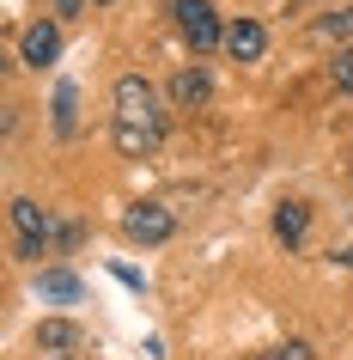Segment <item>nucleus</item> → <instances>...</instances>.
I'll list each match as a JSON object with an SVG mask.
<instances>
[{
    "mask_svg": "<svg viewBox=\"0 0 353 360\" xmlns=\"http://www.w3.org/2000/svg\"><path fill=\"white\" fill-rule=\"evenodd\" d=\"M207 98H213V79H207L201 68L171 74V104H177V110H207Z\"/></svg>",
    "mask_w": 353,
    "mask_h": 360,
    "instance_id": "obj_5",
    "label": "nucleus"
},
{
    "mask_svg": "<svg viewBox=\"0 0 353 360\" xmlns=\"http://www.w3.org/2000/svg\"><path fill=\"white\" fill-rule=\"evenodd\" d=\"M55 360H67V354H55Z\"/></svg>",
    "mask_w": 353,
    "mask_h": 360,
    "instance_id": "obj_17",
    "label": "nucleus"
},
{
    "mask_svg": "<svg viewBox=\"0 0 353 360\" xmlns=\"http://www.w3.org/2000/svg\"><path fill=\"white\" fill-rule=\"evenodd\" d=\"M74 129H79V92L61 86L55 92V134H74Z\"/></svg>",
    "mask_w": 353,
    "mask_h": 360,
    "instance_id": "obj_10",
    "label": "nucleus"
},
{
    "mask_svg": "<svg viewBox=\"0 0 353 360\" xmlns=\"http://www.w3.org/2000/svg\"><path fill=\"white\" fill-rule=\"evenodd\" d=\"M305 226H311V208H305V202H280V208H274V238H280V245H298Z\"/></svg>",
    "mask_w": 353,
    "mask_h": 360,
    "instance_id": "obj_8",
    "label": "nucleus"
},
{
    "mask_svg": "<svg viewBox=\"0 0 353 360\" xmlns=\"http://www.w3.org/2000/svg\"><path fill=\"white\" fill-rule=\"evenodd\" d=\"M122 232H128L134 245H165L171 232H177V220H171V208H159V202H134V208L122 214Z\"/></svg>",
    "mask_w": 353,
    "mask_h": 360,
    "instance_id": "obj_3",
    "label": "nucleus"
},
{
    "mask_svg": "<svg viewBox=\"0 0 353 360\" xmlns=\"http://www.w3.org/2000/svg\"><path fill=\"white\" fill-rule=\"evenodd\" d=\"M43 293H49V300H79V275H67V269H49V275H43Z\"/></svg>",
    "mask_w": 353,
    "mask_h": 360,
    "instance_id": "obj_11",
    "label": "nucleus"
},
{
    "mask_svg": "<svg viewBox=\"0 0 353 360\" xmlns=\"http://www.w3.org/2000/svg\"><path fill=\"white\" fill-rule=\"evenodd\" d=\"M335 86H341V92H353V49H341V56H335Z\"/></svg>",
    "mask_w": 353,
    "mask_h": 360,
    "instance_id": "obj_13",
    "label": "nucleus"
},
{
    "mask_svg": "<svg viewBox=\"0 0 353 360\" xmlns=\"http://www.w3.org/2000/svg\"><path fill=\"white\" fill-rule=\"evenodd\" d=\"M13 226H19V257H43V245H49V208H37V202H13Z\"/></svg>",
    "mask_w": 353,
    "mask_h": 360,
    "instance_id": "obj_4",
    "label": "nucleus"
},
{
    "mask_svg": "<svg viewBox=\"0 0 353 360\" xmlns=\"http://www.w3.org/2000/svg\"><path fill=\"white\" fill-rule=\"evenodd\" d=\"M159 141H165V116H159L152 86L140 74H122L116 79V147L128 153V159H140V153H152Z\"/></svg>",
    "mask_w": 353,
    "mask_h": 360,
    "instance_id": "obj_1",
    "label": "nucleus"
},
{
    "mask_svg": "<svg viewBox=\"0 0 353 360\" xmlns=\"http://www.w3.org/2000/svg\"><path fill=\"white\" fill-rule=\"evenodd\" d=\"M86 6H92V0H55V13H61V19H79Z\"/></svg>",
    "mask_w": 353,
    "mask_h": 360,
    "instance_id": "obj_15",
    "label": "nucleus"
},
{
    "mask_svg": "<svg viewBox=\"0 0 353 360\" xmlns=\"http://www.w3.org/2000/svg\"><path fill=\"white\" fill-rule=\"evenodd\" d=\"M171 13H177V25H183V37H189V49H220L225 43V25L213 19V6H207V0H177V6H171Z\"/></svg>",
    "mask_w": 353,
    "mask_h": 360,
    "instance_id": "obj_2",
    "label": "nucleus"
},
{
    "mask_svg": "<svg viewBox=\"0 0 353 360\" xmlns=\"http://www.w3.org/2000/svg\"><path fill=\"white\" fill-rule=\"evenodd\" d=\"M74 342H79V330H74L67 318H49V323H37V348H55V354H61V348H74Z\"/></svg>",
    "mask_w": 353,
    "mask_h": 360,
    "instance_id": "obj_9",
    "label": "nucleus"
},
{
    "mask_svg": "<svg viewBox=\"0 0 353 360\" xmlns=\"http://www.w3.org/2000/svg\"><path fill=\"white\" fill-rule=\"evenodd\" d=\"M341 263H347V269H353V250H341Z\"/></svg>",
    "mask_w": 353,
    "mask_h": 360,
    "instance_id": "obj_16",
    "label": "nucleus"
},
{
    "mask_svg": "<svg viewBox=\"0 0 353 360\" xmlns=\"http://www.w3.org/2000/svg\"><path fill=\"white\" fill-rule=\"evenodd\" d=\"M323 37H353V6H341V13H329V19L317 25Z\"/></svg>",
    "mask_w": 353,
    "mask_h": 360,
    "instance_id": "obj_12",
    "label": "nucleus"
},
{
    "mask_svg": "<svg viewBox=\"0 0 353 360\" xmlns=\"http://www.w3.org/2000/svg\"><path fill=\"white\" fill-rule=\"evenodd\" d=\"M262 360H311V348H298V342H293V348H274V354H262Z\"/></svg>",
    "mask_w": 353,
    "mask_h": 360,
    "instance_id": "obj_14",
    "label": "nucleus"
},
{
    "mask_svg": "<svg viewBox=\"0 0 353 360\" xmlns=\"http://www.w3.org/2000/svg\"><path fill=\"white\" fill-rule=\"evenodd\" d=\"M225 49H232L238 61H256L262 49H268V31H262L256 19H232L225 25Z\"/></svg>",
    "mask_w": 353,
    "mask_h": 360,
    "instance_id": "obj_7",
    "label": "nucleus"
},
{
    "mask_svg": "<svg viewBox=\"0 0 353 360\" xmlns=\"http://www.w3.org/2000/svg\"><path fill=\"white\" fill-rule=\"evenodd\" d=\"M19 56L31 61V68H43V61H55V56H61V31H55L49 19H37V25H31V31L19 37Z\"/></svg>",
    "mask_w": 353,
    "mask_h": 360,
    "instance_id": "obj_6",
    "label": "nucleus"
}]
</instances>
